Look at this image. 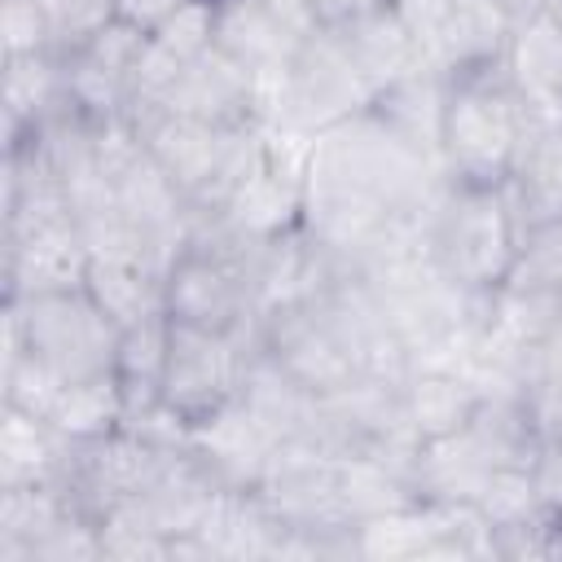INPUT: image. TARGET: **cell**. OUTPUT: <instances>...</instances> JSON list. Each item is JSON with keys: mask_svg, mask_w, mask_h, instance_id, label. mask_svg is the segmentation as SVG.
I'll list each match as a JSON object with an SVG mask.
<instances>
[{"mask_svg": "<svg viewBox=\"0 0 562 562\" xmlns=\"http://www.w3.org/2000/svg\"><path fill=\"white\" fill-rule=\"evenodd\" d=\"M4 246V299L48 294V290H75L88 272V246L79 233V220H53L31 228L0 233Z\"/></svg>", "mask_w": 562, "mask_h": 562, "instance_id": "cell-14", "label": "cell"}, {"mask_svg": "<svg viewBox=\"0 0 562 562\" xmlns=\"http://www.w3.org/2000/svg\"><path fill=\"white\" fill-rule=\"evenodd\" d=\"M404 413L422 439H443L470 426L483 404V386L461 364H413L400 382Z\"/></svg>", "mask_w": 562, "mask_h": 562, "instance_id": "cell-20", "label": "cell"}, {"mask_svg": "<svg viewBox=\"0 0 562 562\" xmlns=\"http://www.w3.org/2000/svg\"><path fill=\"white\" fill-rule=\"evenodd\" d=\"M334 40L342 44L347 61L360 70V79L373 92L386 88L391 79H400L404 70L426 61L417 40H413V31L395 13V4H382V9H373V13H364V18L347 22V26H334Z\"/></svg>", "mask_w": 562, "mask_h": 562, "instance_id": "cell-22", "label": "cell"}, {"mask_svg": "<svg viewBox=\"0 0 562 562\" xmlns=\"http://www.w3.org/2000/svg\"><path fill=\"white\" fill-rule=\"evenodd\" d=\"M307 149H312V136H299V132L268 123L263 154L241 176V184L228 193L220 215L255 241H272L281 233L299 228L303 224V193H307Z\"/></svg>", "mask_w": 562, "mask_h": 562, "instance_id": "cell-7", "label": "cell"}, {"mask_svg": "<svg viewBox=\"0 0 562 562\" xmlns=\"http://www.w3.org/2000/svg\"><path fill=\"white\" fill-rule=\"evenodd\" d=\"M70 448L75 439H66L48 417L22 413L13 404L0 408V487L61 483Z\"/></svg>", "mask_w": 562, "mask_h": 562, "instance_id": "cell-21", "label": "cell"}, {"mask_svg": "<svg viewBox=\"0 0 562 562\" xmlns=\"http://www.w3.org/2000/svg\"><path fill=\"white\" fill-rule=\"evenodd\" d=\"M250 351H255V329L220 334V329H198V325L171 321L162 404L184 426H198V422L215 417L228 400H237Z\"/></svg>", "mask_w": 562, "mask_h": 562, "instance_id": "cell-5", "label": "cell"}, {"mask_svg": "<svg viewBox=\"0 0 562 562\" xmlns=\"http://www.w3.org/2000/svg\"><path fill=\"white\" fill-rule=\"evenodd\" d=\"M536 110L509 75V61L448 75L439 158L448 184H505Z\"/></svg>", "mask_w": 562, "mask_h": 562, "instance_id": "cell-1", "label": "cell"}, {"mask_svg": "<svg viewBox=\"0 0 562 562\" xmlns=\"http://www.w3.org/2000/svg\"><path fill=\"white\" fill-rule=\"evenodd\" d=\"M558 356H562V338H558Z\"/></svg>", "mask_w": 562, "mask_h": 562, "instance_id": "cell-39", "label": "cell"}, {"mask_svg": "<svg viewBox=\"0 0 562 562\" xmlns=\"http://www.w3.org/2000/svg\"><path fill=\"white\" fill-rule=\"evenodd\" d=\"M255 347L268 351L290 378H299L312 395H334L360 378V364L325 312L321 294L263 307L255 316Z\"/></svg>", "mask_w": 562, "mask_h": 562, "instance_id": "cell-6", "label": "cell"}, {"mask_svg": "<svg viewBox=\"0 0 562 562\" xmlns=\"http://www.w3.org/2000/svg\"><path fill=\"white\" fill-rule=\"evenodd\" d=\"M544 18H549V22L562 31V0H544Z\"/></svg>", "mask_w": 562, "mask_h": 562, "instance_id": "cell-38", "label": "cell"}, {"mask_svg": "<svg viewBox=\"0 0 562 562\" xmlns=\"http://www.w3.org/2000/svg\"><path fill=\"white\" fill-rule=\"evenodd\" d=\"M237 400L277 443H316L321 426V395H312L299 378H290L268 351H250ZM321 448V443H316Z\"/></svg>", "mask_w": 562, "mask_h": 562, "instance_id": "cell-16", "label": "cell"}, {"mask_svg": "<svg viewBox=\"0 0 562 562\" xmlns=\"http://www.w3.org/2000/svg\"><path fill=\"white\" fill-rule=\"evenodd\" d=\"M167 452H171V443H158L132 426H119L110 435L79 439L70 448V465H66L61 487L79 514L101 522L110 509L140 496L158 479Z\"/></svg>", "mask_w": 562, "mask_h": 562, "instance_id": "cell-8", "label": "cell"}, {"mask_svg": "<svg viewBox=\"0 0 562 562\" xmlns=\"http://www.w3.org/2000/svg\"><path fill=\"white\" fill-rule=\"evenodd\" d=\"M0 44L4 57L18 53H57L44 0H0Z\"/></svg>", "mask_w": 562, "mask_h": 562, "instance_id": "cell-33", "label": "cell"}, {"mask_svg": "<svg viewBox=\"0 0 562 562\" xmlns=\"http://www.w3.org/2000/svg\"><path fill=\"white\" fill-rule=\"evenodd\" d=\"M382 4H391V0H307V13L321 31H334V26H347V22H356Z\"/></svg>", "mask_w": 562, "mask_h": 562, "instance_id": "cell-35", "label": "cell"}, {"mask_svg": "<svg viewBox=\"0 0 562 562\" xmlns=\"http://www.w3.org/2000/svg\"><path fill=\"white\" fill-rule=\"evenodd\" d=\"M470 505L483 514V522H487L492 531L518 527V522L536 518V514H540V496H536L531 465H496V470L483 479V487H479V496H474Z\"/></svg>", "mask_w": 562, "mask_h": 562, "instance_id": "cell-30", "label": "cell"}, {"mask_svg": "<svg viewBox=\"0 0 562 562\" xmlns=\"http://www.w3.org/2000/svg\"><path fill=\"white\" fill-rule=\"evenodd\" d=\"M132 123L149 149V158L167 171V180L189 198V206H211L228 167V154L237 145V136L250 127H215L189 114H171L162 105H136Z\"/></svg>", "mask_w": 562, "mask_h": 562, "instance_id": "cell-10", "label": "cell"}, {"mask_svg": "<svg viewBox=\"0 0 562 562\" xmlns=\"http://www.w3.org/2000/svg\"><path fill=\"white\" fill-rule=\"evenodd\" d=\"M531 479H536L540 509L562 518V439H553V443L540 448V457L531 461Z\"/></svg>", "mask_w": 562, "mask_h": 562, "instance_id": "cell-34", "label": "cell"}, {"mask_svg": "<svg viewBox=\"0 0 562 562\" xmlns=\"http://www.w3.org/2000/svg\"><path fill=\"white\" fill-rule=\"evenodd\" d=\"M501 461L492 457V448L474 435V426L443 435V439H422L417 461H413V496L417 501H435V505H470L483 487V479L496 470Z\"/></svg>", "mask_w": 562, "mask_h": 562, "instance_id": "cell-18", "label": "cell"}, {"mask_svg": "<svg viewBox=\"0 0 562 562\" xmlns=\"http://www.w3.org/2000/svg\"><path fill=\"white\" fill-rule=\"evenodd\" d=\"M443 97H448V75L435 70L430 61L404 70L400 79H391L386 88L373 92L369 110L422 158H430L435 167H443L439 158V136H443Z\"/></svg>", "mask_w": 562, "mask_h": 562, "instance_id": "cell-17", "label": "cell"}, {"mask_svg": "<svg viewBox=\"0 0 562 562\" xmlns=\"http://www.w3.org/2000/svg\"><path fill=\"white\" fill-rule=\"evenodd\" d=\"M154 105H162L171 114H189V119L215 123V127L268 123V88H263V79L250 75L237 57H228L220 44H211L202 57H193Z\"/></svg>", "mask_w": 562, "mask_h": 562, "instance_id": "cell-13", "label": "cell"}, {"mask_svg": "<svg viewBox=\"0 0 562 562\" xmlns=\"http://www.w3.org/2000/svg\"><path fill=\"white\" fill-rule=\"evenodd\" d=\"M505 193L514 202V215L527 228L562 220V119L536 114L522 149L514 158V171L505 180Z\"/></svg>", "mask_w": 562, "mask_h": 562, "instance_id": "cell-19", "label": "cell"}, {"mask_svg": "<svg viewBox=\"0 0 562 562\" xmlns=\"http://www.w3.org/2000/svg\"><path fill=\"white\" fill-rule=\"evenodd\" d=\"M83 290L119 329L140 325L145 316L162 312V277L145 263H132V259L92 255L88 272H83Z\"/></svg>", "mask_w": 562, "mask_h": 562, "instance_id": "cell-26", "label": "cell"}, {"mask_svg": "<svg viewBox=\"0 0 562 562\" xmlns=\"http://www.w3.org/2000/svg\"><path fill=\"white\" fill-rule=\"evenodd\" d=\"M167 338H171V316H145L140 325H127L119 334V351H114V378L123 391V408H127V426H136L140 417H149L162 404V373H167Z\"/></svg>", "mask_w": 562, "mask_h": 562, "instance_id": "cell-24", "label": "cell"}, {"mask_svg": "<svg viewBox=\"0 0 562 562\" xmlns=\"http://www.w3.org/2000/svg\"><path fill=\"white\" fill-rule=\"evenodd\" d=\"M509 75L531 101L536 114L562 119V31L549 18H536L514 31L509 40Z\"/></svg>", "mask_w": 562, "mask_h": 562, "instance_id": "cell-27", "label": "cell"}, {"mask_svg": "<svg viewBox=\"0 0 562 562\" xmlns=\"http://www.w3.org/2000/svg\"><path fill=\"white\" fill-rule=\"evenodd\" d=\"M48 422L66 435V439H97L110 435L119 426H127V408H123V391L114 373H97V378H79V382H61Z\"/></svg>", "mask_w": 562, "mask_h": 562, "instance_id": "cell-29", "label": "cell"}, {"mask_svg": "<svg viewBox=\"0 0 562 562\" xmlns=\"http://www.w3.org/2000/svg\"><path fill=\"white\" fill-rule=\"evenodd\" d=\"M145 31L132 22H110L101 26L92 40H83L79 48L61 53V79H66V101L101 123V119H119L132 114L136 105V75H140V57H145Z\"/></svg>", "mask_w": 562, "mask_h": 562, "instance_id": "cell-11", "label": "cell"}, {"mask_svg": "<svg viewBox=\"0 0 562 562\" xmlns=\"http://www.w3.org/2000/svg\"><path fill=\"white\" fill-rule=\"evenodd\" d=\"M4 325H13L22 347L35 351L61 382L114 373V351L123 329L88 299L83 285L4 299Z\"/></svg>", "mask_w": 562, "mask_h": 562, "instance_id": "cell-3", "label": "cell"}, {"mask_svg": "<svg viewBox=\"0 0 562 562\" xmlns=\"http://www.w3.org/2000/svg\"><path fill=\"white\" fill-rule=\"evenodd\" d=\"M369 101H373V88L347 61L334 31H316L294 53L285 75L272 83L268 123L285 127V132H299V136H321L325 127L369 110Z\"/></svg>", "mask_w": 562, "mask_h": 562, "instance_id": "cell-4", "label": "cell"}, {"mask_svg": "<svg viewBox=\"0 0 562 562\" xmlns=\"http://www.w3.org/2000/svg\"><path fill=\"white\" fill-rule=\"evenodd\" d=\"M316 31L307 0H215V44L259 75L268 92Z\"/></svg>", "mask_w": 562, "mask_h": 562, "instance_id": "cell-12", "label": "cell"}, {"mask_svg": "<svg viewBox=\"0 0 562 562\" xmlns=\"http://www.w3.org/2000/svg\"><path fill=\"white\" fill-rule=\"evenodd\" d=\"M404 26L413 31L422 57L443 70H479L492 61H505L514 26L501 18L492 0H391Z\"/></svg>", "mask_w": 562, "mask_h": 562, "instance_id": "cell-9", "label": "cell"}, {"mask_svg": "<svg viewBox=\"0 0 562 562\" xmlns=\"http://www.w3.org/2000/svg\"><path fill=\"white\" fill-rule=\"evenodd\" d=\"M496 9H501V18L518 31V26H527V22H536V18H544V0H492Z\"/></svg>", "mask_w": 562, "mask_h": 562, "instance_id": "cell-37", "label": "cell"}, {"mask_svg": "<svg viewBox=\"0 0 562 562\" xmlns=\"http://www.w3.org/2000/svg\"><path fill=\"white\" fill-rule=\"evenodd\" d=\"M44 13L53 26V48L70 53L114 22V0H44Z\"/></svg>", "mask_w": 562, "mask_h": 562, "instance_id": "cell-32", "label": "cell"}, {"mask_svg": "<svg viewBox=\"0 0 562 562\" xmlns=\"http://www.w3.org/2000/svg\"><path fill=\"white\" fill-rule=\"evenodd\" d=\"M413 501H417L413 483L400 470H391V465H382L373 457H360V452H342L338 457V505H342L351 527L373 522L382 514H395V509H404Z\"/></svg>", "mask_w": 562, "mask_h": 562, "instance_id": "cell-28", "label": "cell"}, {"mask_svg": "<svg viewBox=\"0 0 562 562\" xmlns=\"http://www.w3.org/2000/svg\"><path fill=\"white\" fill-rule=\"evenodd\" d=\"M522 224L505 184H448L430 211V250L448 281L461 290H501L518 259Z\"/></svg>", "mask_w": 562, "mask_h": 562, "instance_id": "cell-2", "label": "cell"}, {"mask_svg": "<svg viewBox=\"0 0 562 562\" xmlns=\"http://www.w3.org/2000/svg\"><path fill=\"white\" fill-rule=\"evenodd\" d=\"M180 4H184V0H114V18H119V22H132V26H140V31L149 35V31L162 26Z\"/></svg>", "mask_w": 562, "mask_h": 562, "instance_id": "cell-36", "label": "cell"}, {"mask_svg": "<svg viewBox=\"0 0 562 562\" xmlns=\"http://www.w3.org/2000/svg\"><path fill=\"white\" fill-rule=\"evenodd\" d=\"M277 439L250 417L241 400H228L215 417L189 426V452L224 483V487H259Z\"/></svg>", "mask_w": 562, "mask_h": 562, "instance_id": "cell-15", "label": "cell"}, {"mask_svg": "<svg viewBox=\"0 0 562 562\" xmlns=\"http://www.w3.org/2000/svg\"><path fill=\"white\" fill-rule=\"evenodd\" d=\"M0 101H4V145L31 136L48 114L66 105L61 53H18L0 61Z\"/></svg>", "mask_w": 562, "mask_h": 562, "instance_id": "cell-23", "label": "cell"}, {"mask_svg": "<svg viewBox=\"0 0 562 562\" xmlns=\"http://www.w3.org/2000/svg\"><path fill=\"white\" fill-rule=\"evenodd\" d=\"M75 514L61 483L0 487V562H35V549L53 527Z\"/></svg>", "mask_w": 562, "mask_h": 562, "instance_id": "cell-25", "label": "cell"}, {"mask_svg": "<svg viewBox=\"0 0 562 562\" xmlns=\"http://www.w3.org/2000/svg\"><path fill=\"white\" fill-rule=\"evenodd\" d=\"M509 290H540L562 294V220L536 224L518 241V259L509 268Z\"/></svg>", "mask_w": 562, "mask_h": 562, "instance_id": "cell-31", "label": "cell"}]
</instances>
